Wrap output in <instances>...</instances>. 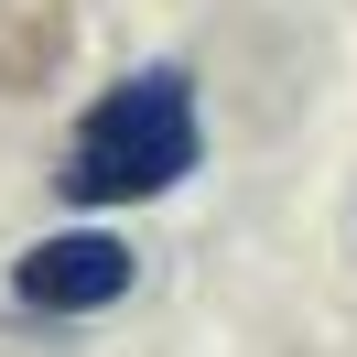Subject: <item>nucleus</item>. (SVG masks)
<instances>
[{
    "mask_svg": "<svg viewBox=\"0 0 357 357\" xmlns=\"http://www.w3.org/2000/svg\"><path fill=\"white\" fill-rule=\"evenodd\" d=\"M195 152H206V130H195V76L184 66H141V76H119L109 98H98L87 119H76V141H66V206H152V195H174L184 174H195Z\"/></svg>",
    "mask_w": 357,
    "mask_h": 357,
    "instance_id": "1",
    "label": "nucleus"
},
{
    "mask_svg": "<svg viewBox=\"0 0 357 357\" xmlns=\"http://www.w3.org/2000/svg\"><path fill=\"white\" fill-rule=\"evenodd\" d=\"M130 282H141V249L109 227H66V238H33L11 260V292L33 314H109V303H130Z\"/></svg>",
    "mask_w": 357,
    "mask_h": 357,
    "instance_id": "2",
    "label": "nucleus"
}]
</instances>
